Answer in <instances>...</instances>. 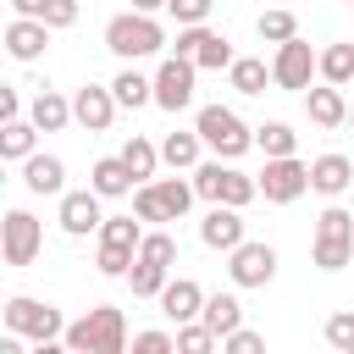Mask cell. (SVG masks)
<instances>
[{
    "instance_id": "obj_1",
    "label": "cell",
    "mask_w": 354,
    "mask_h": 354,
    "mask_svg": "<svg viewBox=\"0 0 354 354\" xmlns=\"http://www.w3.org/2000/svg\"><path fill=\"white\" fill-rule=\"evenodd\" d=\"M61 343H66L72 354H122V348H127V321H122L116 304H94L83 321H72V326L61 332Z\"/></svg>"
},
{
    "instance_id": "obj_2",
    "label": "cell",
    "mask_w": 354,
    "mask_h": 354,
    "mask_svg": "<svg viewBox=\"0 0 354 354\" xmlns=\"http://www.w3.org/2000/svg\"><path fill=\"white\" fill-rule=\"evenodd\" d=\"M105 50L122 55V61L160 55V50H166V28L155 22V11H122V17L105 22Z\"/></svg>"
},
{
    "instance_id": "obj_3",
    "label": "cell",
    "mask_w": 354,
    "mask_h": 354,
    "mask_svg": "<svg viewBox=\"0 0 354 354\" xmlns=\"http://www.w3.org/2000/svg\"><path fill=\"white\" fill-rule=\"evenodd\" d=\"M194 199H199L194 177H149L133 188V216L138 221H183Z\"/></svg>"
},
{
    "instance_id": "obj_4",
    "label": "cell",
    "mask_w": 354,
    "mask_h": 354,
    "mask_svg": "<svg viewBox=\"0 0 354 354\" xmlns=\"http://www.w3.org/2000/svg\"><path fill=\"white\" fill-rule=\"evenodd\" d=\"M194 188H199V199H210V205H249V199H260V177H249V171H238L232 160H199L194 166Z\"/></svg>"
},
{
    "instance_id": "obj_5",
    "label": "cell",
    "mask_w": 354,
    "mask_h": 354,
    "mask_svg": "<svg viewBox=\"0 0 354 354\" xmlns=\"http://www.w3.org/2000/svg\"><path fill=\"white\" fill-rule=\"evenodd\" d=\"M310 260L315 271H343L354 260V216L343 205H326L315 216V238H310Z\"/></svg>"
},
{
    "instance_id": "obj_6",
    "label": "cell",
    "mask_w": 354,
    "mask_h": 354,
    "mask_svg": "<svg viewBox=\"0 0 354 354\" xmlns=\"http://www.w3.org/2000/svg\"><path fill=\"white\" fill-rule=\"evenodd\" d=\"M194 127H199L205 149H216L221 160H238L243 149H254V127H249L232 105H205V111L194 116Z\"/></svg>"
},
{
    "instance_id": "obj_7",
    "label": "cell",
    "mask_w": 354,
    "mask_h": 354,
    "mask_svg": "<svg viewBox=\"0 0 354 354\" xmlns=\"http://www.w3.org/2000/svg\"><path fill=\"white\" fill-rule=\"evenodd\" d=\"M138 243H144V221H133V216H105V227H100V254H94L100 277H127L133 260H138Z\"/></svg>"
},
{
    "instance_id": "obj_8",
    "label": "cell",
    "mask_w": 354,
    "mask_h": 354,
    "mask_svg": "<svg viewBox=\"0 0 354 354\" xmlns=\"http://www.w3.org/2000/svg\"><path fill=\"white\" fill-rule=\"evenodd\" d=\"M0 321H6L11 332H22V337H33V343H61V332H66V321H61V310H55V304H44V299H28V293H17V299H6V310H0Z\"/></svg>"
},
{
    "instance_id": "obj_9",
    "label": "cell",
    "mask_w": 354,
    "mask_h": 354,
    "mask_svg": "<svg viewBox=\"0 0 354 354\" xmlns=\"http://www.w3.org/2000/svg\"><path fill=\"white\" fill-rule=\"evenodd\" d=\"M315 77H321V50H310L299 33H293L288 44H277V55H271V83H277V88L304 94Z\"/></svg>"
},
{
    "instance_id": "obj_10",
    "label": "cell",
    "mask_w": 354,
    "mask_h": 354,
    "mask_svg": "<svg viewBox=\"0 0 354 354\" xmlns=\"http://www.w3.org/2000/svg\"><path fill=\"white\" fill-rule=\"evenodd\" d=\"M177 55H188L199 72H227L238 55H232V44H227V33H216V28H205V22H194V28H177V44H171Z\"/></svg>"
},
{
    "instance_id": "obj_11",
    "label": "cell",
    "mask_w": 354,
    "mask_h": 354,
    "mask_svg": "<svg viewBox=\"0 0 354 354\" xmlns=\"http://www.w3.org/2000/svg\"><path fill=\"white\" fill-rule=\"evenodd\" d=\"M304 188H310V160H299V155H266V171H260V199L266 205H293Z\"/></svg>"
},
{
    "instance_id": "obj_12",
    "label": "cell",
    "mask_w": 354,
    "mask_h": 354,
    "mask_svg": "<svg viewBox=\"0 0 354 354\" xmlns=\"http://www.w3.org/2000/svg\"><path fill=\"white\" fill-rule=\"evenodd\" d=\"M39 243H44L39 216L33 210H6V221H0V254H6V266H33Z\"/></svg>"
},
{
    "instance_id": "obj_13",
    "label": "cell",
    "mask_w": 354,
    "mask_h": 354,
    "mask_svg": "<svg viewBox=\"0 0 354 354\" xmlns=\"http://www.w3.org/2000/svg\"><path fill=\"white\" fill-rule=\"evenodd\" d=\"M194 77H199V66L171 50V55L160 61V72H155V105H160V111H188V105H194Z\"/></svg>"
},
{
    "instance_id": "obj_14",
    "label": "cell",
    "mask_w": 354,
    "mask_h": 354,
    "mask_svg": "<svg viewBox=\"0 0 354 354\" xmlns=\"http://www.w3.org/2000/svg\"><path fill=\"white\" fill-rule=\"evenodd\" d=\"M227 277H232V288H266V282L277 277V249L243 238V243L227 254Z\"/></svg>"
},
{
    "instance_id": "obj_15",
    "label": "cell",
    "mask_w": 354,
    "mask_h": 354,
    "mask_svg": "<svg viewBox=\"0 0 354 354\" xmlns=\"http://www.w3.org/2000/svg\"><path fill=\"white\" fill-rule=\"evenodd\" d=\"M100 199H105L100 188H66V194H61V216H55L61 232H66V238H88V232H100V227H105Z\"/></svg>"
},
{
    "instance_id": "obj_16",
    "label": "cell",
    "mask_w": 354,
    "mask_h": 354,
    "mask_svg": "<svg viewBox=\"0 0 354 354\" xmlns=\"http://www.w3.org/2000/svg\"><path fill=\"white\" fill-rule=\"evenodd\" d=\"M116 94H111V83L100 88V83H83L77 94H72V122L83 127V133H105L111 122H116Z\"/></svg>"
},
{
    "instance_id": "obj_17",
    "label": "cell",
    "mask_w": 354,
    "mask_h": 354,
    "mask_svg": "<svg viewBox=\"0 0 354 354\" xmlns=\"http://www.w3.org/2000/svg\"><path fill=\"white\" fill-rule=\"evenodd\" d=\"M50 33H55V28H50L44 17H11V22H6V55H11V61H39V55L50 50Z\"/></svg>"
},
{
    "instance_id": "obj_18",
    "label": "cell",
    "mask_w": 354,
    "mask_h": 354,
    "mask_svg": "<svg viewBox=\"0 0 354 354\" xmlns=\"http://www.w3.org/2000/svg\"><path fill=\"white\" fill-rule=\"evenodd\" d=\"M199 243L232 254V249L243 243V210H238V205H210V216L199 221Z\"/></svg>"
},
{
    "instance_id": "obj_19",
    "label": "cell",
    "mask_w": 354,
    "mask_h": 354,
    "mask_svg": "<svg viewBox=\"0 0 354 354\" xmlns=\"http://www.w3.org/2000/svg\"><path fill=\"white\" fill-rule=\"evenodd\" d=\"M155 304H160V315L177 321V326H183V321H199V315H205V288H199L194 277H171Z\"/></svg>"
},
{
    "instance_id": "obj_20",
    "label": "cell",
    "mask_w": 354,
    "mask_h": 354,
    "mask_svg": "<svg viewBox=\"0 0 354 354\" xmlns=\"http://www.w3.org/2000/svg\"><path fill=\"white\" fill-rule=\"evenodd\" d=\"M304 111H310L315 127H343V122H348V100H343V88L326 83V77L304 88Z\"/></svg>"
},
{
    "instance_id": "obj_21",
    "label": "cell",
    "mask_w": 354,
    "mask_h": 354,
    "mask_svg": "<svg viewBox=\"0 0 354 354\" xmlns=\"http://www.w3.org/2000/svg\"><path fill=\"white\" fill-rule=\"evenodd\" d=\"M22 188L28 194H66V166H61V155H44V149H33L28 160H22Z\"/></svg>"
},
{
    "instance_id": "obj_22",
    "label": "cell",
    "mask_w": 354,
    "mask_h": 354,
    "mask_svg": "<svg viewBox=\"0 0 354 354\" xmlns=\"http://www.w3.org/2000/svg\"><path fill=\"white\" fill-rule=\"evenodd\" d=\"M348 183H354V160L348 155H315L310 160V188L315 194H326V199H337V194H348Z\"/></svg>"
},
{
    "instance_id": "obj_23",
    "label": "cell",
    "mask_w": 354,
    "mask_h": 354,
    "mask_svg": "<svg viewBox=\"0 0 354 354\" xmlns=\"http://www.w3.org/2000/svg\"><path fill=\"white\" fill-rule=\"evenodd\" d=\"M88 188H100L105 199H122V194H133V188H138V177H133V166H127L122 155H100V160H94V171H88Z\"/></svg>"
},
{
    "instance_id": "obj_24",
    "label": "cell",
    "mask_w": 354,
    "mask_h": 354,
    "mask_svg": "<svg viewBox=\"0 0 354 354\" xmlns=\"http://www.w3.org/2000/svg\"><path fill=\"white\" fill-rule=\"evenodd\" d=\"M28 116H33V127H39V133H61V127L72 122V100H66V94H55V88H39V94L28 100Z\"/></svg>"
},
{
    "instance_id": "obj_25",
    "label": "cell",
    "mask_w": 354,
    "mask_h": 354,
    "mask_svg": "<svg viewBox=\"0 0 354 354\" xmlns=\"http://www.w3.org/2000/svg\"><path fill=\"white\" fill-rule=\"evenodd\" d=\"M111 94H116V105H122V111L155 105V77H144L138 66H122V72L111 77Z\"/></svg>"
},
{
    "instance_id": "obj_26",
    "label": "cell",
    "mask_w": 354,
    "mask_h": 354,
    "mask_svg": "<svg viewBox=\"0 0 354 354\" xmlns=\"http://www.w3.org/2000/svg\"><path fill=\"white\" fill-rule=\"evenodd\" d=\"M216 337H227V332H238L243 326V304H238V293H205V315H199Z\"/></svg>"
},
{
    "instance_id": "obj_27",
    "label": "cell",
    "mask_w": 354,
    "mask_h": 354,
    "mask_svg": "<svg viewBox=\"0 0 354 354\" xmlns=\"http://www.w3.org/2000/svg\"><path fill=\"white\" fill-rule=\"evenodd\" d=\"M227 83H232L243 100H254V94H266V83H271V66H266L260 55H238V61L227 66Z\"/></svg>"
},
{
    "instance_id": "obj_28",
    "label": "cell",
    "mask_w": 354,
    "mask_h": 354,
    "mask_svg": "<svg viewBox=\"0 0 354 354\" xmlns=\"http://www.w3.org/2000/svg\"><path fill=\"white\" fill-rule=\"evenodd\" d=\"M33 149H39V127H33V116H17V122H6V127H0V155H6V160H17V166H22Z\"/></svg>"
},
{
    "instance_id": "obj_29",
    "label": "cell",
    "mask_w": 354,
    "mask_h": 354,
    "mask_svg": "<svg viewBox=\"0 0 354 354\" xmlns=\"http://www.w3.org/2000/svg\"><path fill=\"white\" fill-rule=\"evenodd\" d=\"M199 149H205L199 127H194V133H166V138H160V160H166L171 171H194V166H199Z\"/></svg>"
},
{
    "instance_id": "obj_30",
    "label": "cell",
    "mask_w": 354,
    "mask_h": 354,
    "mask_svg": "<svg viewBox=\"0 0 354 354\" xmlns=\"http://www.w3.org/2000/svg\"><path fill=\"white\" fill-rule=\"evenodd\" d=\"M166 282H171V266H155V260H133V271H127L133 299H160Z\"/></svg>"
},
{
    "instance_id": "obj_31",
    "label": "cell",
    "mask_w": 354,
    "mask_h": 354,
    "mask_svg": "<svg viewBox=\"0 0 354 354\" xmlns=\"http://www.w3.org/2000/svg\"><path fill=\"white\" fill-rule=\"evenodd\" d=\"M122 160L133 166V177H138V183H149V177H155V166H160V144H149L144 133H133V138L122 144Z\"/></svg>"
},
{
    "instance_id": "obj_32",
    "label": "cell",
    "mask_w": 354,
    "mask_h": 354,
    "mask_svg": "<svg viewBox=\"0 0 354 354\" xmlns=\"http://www.w3.org/2000/svg\"><path fill=\"white\" fill-rule=\"evenodd\" d=\"M254 149H260V155H293V149H299V133H293L288 122H260V127H254Z\"/></svg>"
},
{
    "instance_id": "obj_33",
    "label": "cell",
    "mask_w": 354,
    "mask_h": 354,
    "mask_svg": "<svg viewBox=\"0 0 354 354\" xmlns=\"http://www.w3.org/2000/svg\"><path fill=\"white\" fill-rule=\"evenodd\" d=\"M321 77L337 83V88H348L354 83V44H326L321 50Z\"/></svg>"
},
{
    "instance_id": "obj_34",
    "label": "cell",
    "mask_w": 354,
    "mask_h": 354,
    "mask_svg": "<svg viewBox=\"0 0 354 354\" xmlns=\"http://www.w3.org/2000/svg\"><path fill=\"white\" fill-rule=\"evenodd\" d=\"M254 33H260L266 44H288V39L299 33V17H293V11H282V6H277V11H260Z\"/></svg>"
},
{
    "instance_id": "obj_35",
    "label": "cell",
    "mask_w": 354,
    "mask_h": 354,
    "mask_svg": "<svg viewBox=\"0 0 354 354\" xmlns=\"http://www.w3.org/2000/svg\"><path fill=\"white\" fill-rule=\"evenodd\" d=\"M216 343H221V337H216L205 321H183V326H177V354H210Z\"/></svg>"
},
{
    "instance_id": "obj_36",
    "label": "cell",
    "mask_w": 354,
    "mask_h": 354,
    "mask_svg": "<svg viewBox=\"0 0 354 354\" xmlns=\"http://www.w3.org/2000/svg\"><path fill=\"white\" fill-rule=\"evenodd\" d=\"M138 260L171 266V260H177V238H171V232H144V243H138Z\"/></svg>"
},
{
    "instance_id": "obj_37",
    "label": "cell",
    "mask_w": 354,
    "mask_h": 354,
    "mask_svg": "<svg viewBox=\"0 0 354 354\" xmlns=\"http://www.w3.org/2000/svg\"><path fill=\"white\" fill-rule=\"evenodd\" d=\"M326 343H332L337 354H354V310L326 315Z\"/></svg>"
},
{
    "instance_id": "obj_38",
    "label": "cell",
    "mask_w": 354,
    "mask_h": 354,
    "mask_svg": "<svg viewBox=\"0 0 354 354\" xmlns=\"http://www.w3.org/2000/svg\"><path fill=\"white\" fill-rule=\"evenodd\" d=\"M171 348H177V332H160V326L133 332V354H171Z\"/></svg>"
},
{
    "instance_id": "obj_39",
    "label": "cell",
    "mask_w": 354,
    "mask_h": 354,
    "mask_svg": "<svg viewBox=\"0 0 354 354\" xmlns=\"http://www.w3.org/2000/svg\"><path fill=\"white\" fill-rule=\"evenodd\" d=\"M210 6H216V0H166V11L177 17V28H194V22H205V17H210Z\"/></svg>"
},
{
    "instance_id": "obj_40",
    "label": "cell",
    "mask_w": 354,
    "mask_h": 354,
    "mask_svg": "<svg viewBox=\"0 0 354 354\" xmlns=\"http://www.w3.org/2000/svg\"><path fill=\"white\" fill-rule=\"evenodd\" d=\"M221 348H227V354H260V348H266V337H260V332H249V326H238V332H227V337H221Z\"/></svg>"
},
{
    "instance_id": "obj_41",
    "label": "cell",
    "mask_w": 354,
    "mask_h": 354,
    "mask_svg": "<svg viewBox=\"0 0 354 354\" xmlns=\"http://www.w3.org/2000/svg\"><path fill=\"white\" fill-rule=\"evenodd\" d=\"M44 22L61 33V28H72L77 22V0H44Z\"/></svg>"
},
{
    "instance_id": "obj_42",
    "label": "cell",
    "mask_w": 354,
    "mask_h": 354,
    "mask_svg": "<svg viewBox=\"0 0 354 354\" xmlns=\"http://www.w3.org/2000/svg\"><path fill=\"white\" fill-rule=\"evenodd\" d=\"M22 116V94L17 88H0V122H17Z\"/></svg>"
},
{
    "instance_id": "obj_43",
    "label": "cell",
    "mask_w": 354,
    "mask_h": 354,
    "mask_svg": "<svg viewBox=\"0 0 354 354\" xmlns=\"http://www.w3.org/2000/svg\"><path fill=\"white\" fill-rule=\"evenodd\" d=\"M17 17H44V0H11Z\"/></svg>"
},
{
    "instance_id": "obj_44",
    "label": "cell",
    "mask_w": 354,
    "mask_h": 354,
    "mask_svg": "<svg viewBox=\"0 0 354 354\" xmlns=\"http://www.w3.org/2000/svg\"><path fill=\"white\" fill-rule=\"evenodd\" d=\"M133 11H166V0H133Z\"/></svg>"
},
{
    "instance_id": "obj_45",
    "label": "cell",
    "mask_w": 354,
    "mask_h": 354,
    "mask_svg": "<svg viewBox=\"0 0 354 354\" xmlns=\"http://www.w3.org/2000/svg\"><path fill=\"white\" fill-rule=\"evenodd\" d=\"M348 122H354V105H348Z\"/></svg>"
},
{
    "instance_id": "obj_46",
    "label": "cell",
    "mask_w": 354,
    "mask_h": 354,
    "mask_svg": "<svg viewBox=\"0 0 354 354\" xmlns=\"http://www.w3.org/2000/svg\"><path fill=\"white\" fill-rule=\"evenodd\" d=\"M348 6H354V0H348Z\"/></svg>"
}]
</instances>
